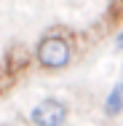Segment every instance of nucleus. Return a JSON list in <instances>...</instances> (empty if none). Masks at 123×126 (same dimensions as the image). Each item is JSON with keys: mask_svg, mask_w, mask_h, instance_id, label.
Returning a JSON list of instances; mask_svg holds the SVG:
<instances>
[{"mask_svg": "<svg viewBox=\"0 0 123 126\" xmlns=\"http://www.w3.org/2000/svg\"><path fill=\"white\" fill-rule=\"evenodd\" d=\"M121 48H123V35H121Z\"/></svg>", "mask_w": 123, "mask_h": 126, "instance_id": "423d86ee", "label": "nucleus"}, {"mask_svg": "<svg viewBox=\"0 0 123 126\" xmlns=\"http://www.w3.org/2000/svg\"><path fill=\"white\" fill-rule=\"evenodd\" d=\"M123 110V89H115L112 97L107 99V115H118Z\"/></svg>", "mask_w": 123, "mask_h": 126, "instance_id": "39448f33", "label": "nucleus"}, {"mask_svg": "<svg viewBox=\"0 0 123 126\" xmlns=\"http://www.w3.org/2000/svg\"><path fill=\"white\" fill-rule=\"evenodd\" d=\"M115 30H123V0H110L107 3V8H104L102 19H99L96 30H94V35L104 38V35H110Z\"/></svg>", "mask_w": 123, "mask_h": 126, "instance_id": "20e7f679", "label": "nucleus"}, {"mask_svg": "<svg viewBox=\"0 0 123 126\" xmlns=\"http://www.w3.org/2000/svg\"><path fill=\"white\" fill-rule=\"evenodd\" d=\"M29 121L35 126H64V121H67V105L62 99H43L32 107Z\"/></svg>", "mask_w": 123, "mask_h": 126, "instance_id": "7ed1b4c3", "label": "nucleus"}, {"mask_svg": "<svg viewBox=\"0 0 123 126\" xmlns=\"http://www.w3.org/2000/svg\"><path fill=\"white\" fill-rule=\"evenodd\" d=\"M72 54H75V32L67 27H54L38 40L35 62L40 70L54 73V70H64L72 62Z\"/></svg>", "mask_w": 123, "mask_h": 126, "instance_id": "f257e3e1", "label": "nucleus"}, {"mask_svg": "<svg viewBox=\"0 0 123 126\" xmlns=\"http://www.w3.org/2000/svg\"><path fill=\"white\" fill-rule=\"evenodd\" d=\"M32 64V54L27 46L16 43L11 48H5V54L0 56V97H5L8 91L16 89V83L27 75Z\"/></svg>", "mask_w": 123, "mask_h": 126, "instance_id": "f03ea898", "label": "nucleus"}]
</instances>
